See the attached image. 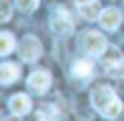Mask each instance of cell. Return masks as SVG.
Masks as SVG:
<instances>
[{"instance_id": "obj_18", "label": "cell", "mask_w": 124, "mask_h": 121, "mask_svg": "<svg viewBox=\"0 0 124 121\" xmlns=\"http://www.w3.org/2000/svg\"><path fill=\"white\" fill-rule=\"evenodd\" d=\"M91 2H97V0H76L78 6H83V4H91Z\"/></svg>"}, {"instance_id": "obj_1", "label": "cell", "mask_w": 124, "mask_h": 121, "mask_svg": "<svg viewBox=\"0 0 124 121\" xmlns=\"http://www.w3.org/2000/svg\"><path fill=\"white\" fill-rule=\"evenodd\" d=\"M17 53H19V57H21L25 62H33V60H37V59L41 57L43 45H41V41H39L35 35H25V37L19 41V45H17Z\"/></svg>"}, {"instance_id": "obj_3", "label": "cell", "mask_w": 124, "mask_h": 121, "mask_svg": "<svg viewBox=\"0 0 124 121\" xmlns=\"http://www.w3.org/2000/svg\"><path fill=\"white\" fill-rule=\"evenodd\" d=\"M116 100V94L110 86H97L93 92H91V105L103 115V111Z\"/></svg>"}, {"instance_id": "obj_13", "label": "cell", "mask_w": 124, "mask_h": 121, "mask_svg": "<svg viewBox=\"0 0 124 121\" xmlns=\"http://www.w3.org/2000/svg\"><path fill=\"white\" fill-rule=\"evenodd\" d=\"M120 111H122V101L116 98L105 111H103V117H107V119H114V117H118L120 115Z\"/></svg>"}, {"instance_id": "obj_10", "label": "cell", "mask_w": 124, "mask_h": 121, "mask_svg": "<svg viewBox=\"0 0 124 121\" xmlns=\"http://www.w3.org/2000/svg\"><path fill=\"white\" fill-rule=\"evenodd\" d=\"M72 72H74V76H78V78H89V76L93 74V64H91L89 60H78V62H74Z\"/></svg>"}, {"instance_id": "obj_6", "label": "cell", "mask_w": 124, "mask_h": 121, "mask_svg": "<svg viewBox=\"0 0 124 121\" xmlns=\"http://www.w3.org/2000/svg\"><path fill=\"white\" fill-rule=\"evenodd\" d=\"M99 21H101V25H103L105 29L114 31V29H118V25H120V21H122V14H120V10H118V8L108 6V8L101 10Z\"/></svg>"}, {"instance_id": "obj_9", "label": "cell", "mask_w": 124, "mask_h": 121, "mask_svg": "<svg viewBox=\"0 0 124 121\" xmlns=\"http://www.w3.org/2000/svg\"><path fill=\"white\" fill-rule=\"evenodd\" d=\"M19 78V68L14 64V62H4L2 66H0V82L2 84H12V82H16Z\"/></svg>"}, {"instance_id": "obj_7", "label": "cell", "mask_w": 124, "mask_h": 121, "mask_svg": "<svg viewBox=\"0 0 124 121\" xmlns=\"http://www.w3.org/2000/svg\"><path fill=\"white\" fill-rule=\"evenodd\" d=\"M8 105H10V111L14 115H25L31 109V100L25 94H14L10 98V103Z\"/></svg>"}, {"instance_id": "obj_5", "label": "cell", "mask_w": 124, "mask_h": 121, "mask_svg": "<svg viewBox=\"0 0 124 121\" xmlns=\"http://www.w3.org/2000/svg\"><path fill=\"white\" fill-rule=\"evenodd\" d=\"M50 86V74L46 70H35L27 78V88L33 94H45Z\"/></svg>"}, {"instance_id": "obj_15", "label": "cell", "mask_w": 124, "mask_h": 121, "mask_svg": "<svg viewBox=\"0 0 124 121\" xmlns=\"http://www.w3.org/2000/svg\"><path fill=\"white\" fill-rule=\"evenodd\" d=\"M0 8H2L0 20H2V21H8L10 16H12V4H10V0H0Z\"/></svg>"}, {"instance_id": "obj_17", "label": "cell", "mask_w": 124, "mask_h": 121, "mask_svg": "<svg viewBox=\"0 0 124 121\" xmlns=\"http://www.w3.org/2000/svg\"><path fill=\"white\" fill-rule=\"evenodd\" d=\"M54 111H56V107H54V105H41V109H39L37 117H39V119H45V117H48V119H50V117H54V115H56Z\"/></svg>"}, {"instance_id": "obj_8", "label": "cell", "mask_w": 124, "mask_h": 121, "mask_svg": "<svg viewBox=\"0 0 124 121\" xmlns=\"http://www.w3.org/2000/svg\"><path fill=\"white\" fill-rule=\"evenodd\" d=\"M101 57V62L108 68V66H114V64H118L120 60H122V53H120V49L118 47H114V45H107V49L99 55Z\"/></svg>"}, {"instance_id": "obj_12", "label": "cell", "mask_w": 124, "mask_h": 121, "mask_svg": "<svg viewBox=\"0 0 124 121\" xmlns=\"http://www.w3.org/2000/svg\"><path fill=\"white\" fill-rule=\"evenodd\" d=\"M14 47H16L14 35L10 31H2L0 33V55H10Z\"/></svg>"}, {"instance_id": "obj_2", "label": "cell", "mask_w": 124, "mask_h": 121, "mask_svg": "<svg viewBox=\"0 0 124 121\" xmlns=\"http://www.w3.org/2000/svg\"><path fill=\"white\" fill-rule=\"evenodd\" d=\"M50 27H52V31H54L56 35L68 37V35L74 31V21H72V18H70V14H68L66 10L58 8V10H54V14H52V18H50Z\"/></svg>"}, {"instance_id": "obj_4", "label": "cell", "mask_w": 124, "mask_h": 121, "mask_svg": "<svg viewBox=\"0 0 124 121\" xmlns=\"http://www.w3.org/2000/svg\"><path fill=\"white\" fill-rule=\"evenodd\" d=\"M107 37L103 35V33H99V31H87L85 35H83V49L87 51V53H91V55H101L105 49H107Z\"/></svg>"}, {"instance_id": "obj_11", "label": "cell", "mask_w": 124, "mask_h": 121, "mask_svg": "<svg viewBox=\"0 0 124 121\" xmlns=\"http://www.w3.org/2000/svg\"><path fill=\"white\" fill-rule=\"evenodd\" d=\"M79 16L83 18V20H99V16H101V10H99V6H97V2H91V4H83V6H79Z\"/></svg>"}, {"instance_id": "obj_14", "label": "cell", "mask_w": 124, "mask_h": 121, "mask_svg": "<svg viewBox=\"0 0 124 121\" xmlns=\"http://www.w3.org/2000/svg\"><path fill=\"white\" fill-rule=\"evenodd\" d=\"M37 4H39V0H16V6H17L21 12H25V14L33 12V10L37 8Z\"/></svg>"}, {"instance_id": "obj_16", "label": "cell", "mask_w": 124, "mask_h": 121, "mask_svg": "<svg viewBox=\"0 0 124 121\" xmlns=\"http://www.w3.org/2000/svg\"><path fill=\"white\" fill-rule=\"evenodd\" d=\"M107 72H108L110 76H114V78H122V76H124V59H122L118 64H114V66H108Z\"/></svg>"}]
</instances>
